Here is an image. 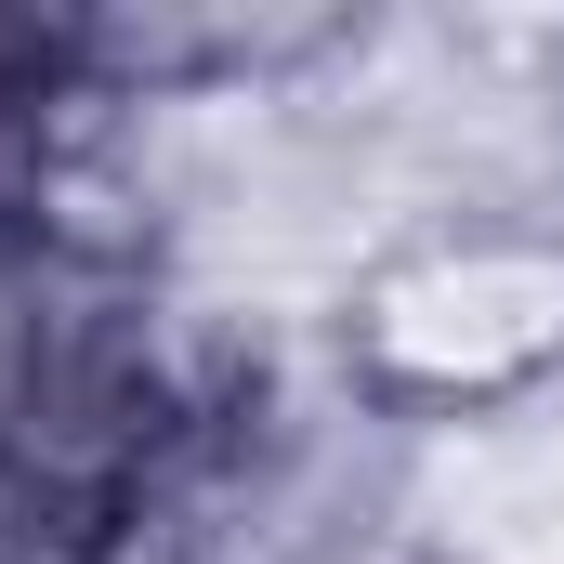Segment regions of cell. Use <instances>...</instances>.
<instances>
[{"label": "cell", "mask_w": 564, "mask_h": 564, "mask_svg": "<svg viewBox=\"0 0 564 564\" xmlns=\"http://www.w3.org/2000/svg\"><path fill=\"white\" fill-rule=\"evenodd\" d=\"M328 341L408 433L525 421L564 394V224H433L355 263Z\"/></svg>", "instance_id": "cell-1"}]
</instances>
